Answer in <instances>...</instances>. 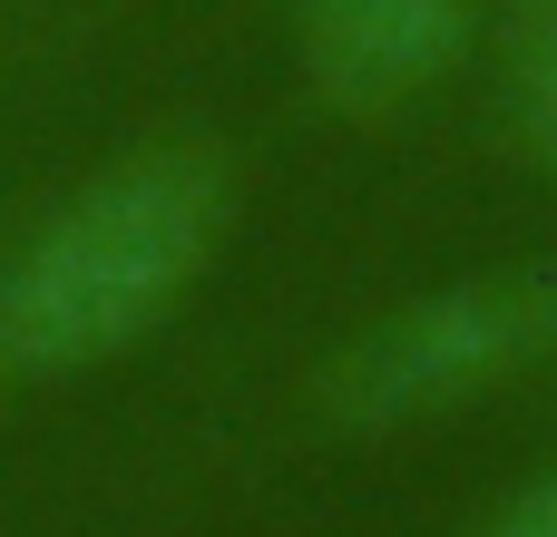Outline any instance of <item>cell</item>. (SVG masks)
Returning <instances> with one entry per match:
<instances>
[{"instance_id": "cell-2", "label": "cell", "mask_w": 557, "mask_h": 537, "mask_svg": "<svg viewBox=\"0 0 557 537\" xmlns=\"http://www.w3.org/2000/svg\"><path fill=\"white\" fill-rule=\"evenodd\" d=\"M529 372H557V254H509L372 313L313 372V391L323 411L392 430V421H431L480 391H509Z\"/></svg>"}, {"instance_id": "cell-5", "label": "cell", "mask_w": 557, "mask_h": 537, "mask_svg": "<svg viewBox=\"0 0 557 537\" xmlns=\"http://www.w3.org/2000/svg\"><path fill=\"white\" fill-rule=\"evenodd\" d=\"M470 537H557V470L519 479V489H509V499H499V509H490Z\"/></svg>"}, {"instance_id": "cell-3", "label": "cell", "mask_w": 557, "mask_h": 537, "mask_svg": "<svg viewBox=\"0 0 557 537\" xmlns=\"http://www.w3.org/2000/svg\"><path fill=\"white\" fill-rule=\"evenodd\" d=\"M480 0H294L304 98L333 117H401L470 68Z\"/></svg>"}, {"instance_id": "cell-1", "label": "cell", "mask_w": 557, "mask_h": 537, "mask_svg": "<svg viewBox=\"0 0 557 537\" xmlns=\"http://www.w3.org/2000/svg\"><path fill=\"white\" fill-rule=\"evenodd\" d=\"M235 225V166L206 137H147L69 186L0 264V372L78 382L186 313Z\"/></svg>"}, {"instance_id": "cell-4", "label": "cell", "mask_w": 557, "mask_h": 537, "mask_svg": "<svg viewBox=\"0 0 557 537\" xmlns=\"http://www.w3.org/2000/svg\"><path fill=\"white\" fill-rule=\"evenodd\" d=\"M509 127H519L529 166L557 186V0H539L529 29H519V59H509Z\"/></svg>"}]
</instances>
